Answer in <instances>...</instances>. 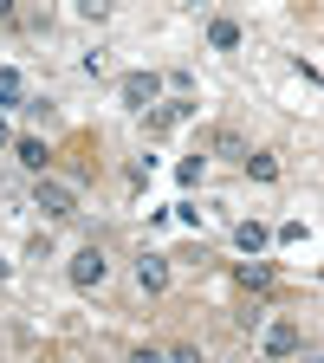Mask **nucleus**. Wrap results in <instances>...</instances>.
Here are the masks:
<instances>
[{
	"instance_id": "obj_1",
	"label": "nucleus",
	"mask_w": 324,
	"mask_h": 363,
	"mask_svg": "<svg viewBox=\"0 0 324 363\" xmlns=\"http://www.w3.org/2000/svg\"><path fill=\"white\" fill-rule=\"evenodd\" d=\"M65 279H72L78 292H98V286L111 279V259H104V247H78V253L65 259Z\"/></svg>"
},
{
	"instance_id": "obj_2",
	"label": "nucleus",
	"mask_w": 324,
	"mask_h": 363,
	"mask_svg": "<svg viewBox=\"0 0 324 363\" xmlns=\"http://www.w3.org/2000/svg\"><path fill=\"white\" fill-rule=\"evenodd\" d=\"M33 208H39L45 220H72V214H78V195L65 189V182H52V175H39V189H33Z\"/></svg>"
},
{
	"instance_id": "obj_3",
	"label": "nucleus",
	"mask_w": 324,
	"mask_h": 363,
	"mask_svg": "<svg viewBox=\"0 0 324 363\" xmlns=\"http://www.w3.org/2000/svg\"><path fill=\"white\" fill-rule=\"evenodd\" d=\"M117 98H123L130 111H150V104L162 98V78H156V72H123V78H117Z\"/></svg>"
},
{
	"instance_id": "obj_4",
	"label": "nucleus",
	"mask_w": 324,
	"mask_h": 363,
	"mask_svg": "<svg viewBox=\"0 0 324 363\" xmlns=\"http://www.w3.org/2000/svg\"><path fill=\"white\" fill-rule=\"evenodd\" d=\"M136 286H143L150 298L169 292V253H143V259H136Z\"/></svg>"
},
{
	"instance_id": "obj_5",
	"label": "nucleus",
	"mask_w": 324,
	"mask_h": 363,
	"mask_svg": "<svg viewBox=\"0 0 324 363\" xmlns=\"http://www.w3.org/2000/svg\"><path fill=\"white\" fill-rule=\"evenodd\" d=\"M189 111H195L189 98H175V104H156V111H143V123H150V136H162V130H175L181 117H189Z\"/></svg>"
},
{
	"instance_id": "obj_6",
	"label": "nucleus",
	"mask_w": 324,
	"mask_h": 363,
	"mask_svg": "<svg viewBox=\"0 0 324 363\" xmlns=\"http://www.w3.org/2000/svg\"><path fill=\"white\" fill-rule=\"evenodd\" d=\"M298 350V325L279 318V325H266V357H292Z\"/></svg>"
},
{
	"instance_id": "obj_7",
	"label": "nucleus",
	"mask_w": 324,
	"mask_h": 363,
	"mask_svg": "<svg viewBox=\"0 0 324 363\" xmlns=\"http://www.w3.org/2000/svg\"><path fill=\"white\" fill-rule=\"evenodd\" d=\"M13 156H20V169H33V175H45V162H52L39 136H20V143H13Z\"/></svg>"
},
{
	"instance_id": "obj_8",
	"label": "nucleus",
	"mask_w": 324,
	"mask_h": 363,
	"mask_svg": "<svg viewBox=\"0 0 324 363\" xmlns=\"http://www.w3.org/2000/svg\"><path fill=\"white\" fill-rule=\"evenodd\" d=\"M214 156L220 162H247V136L240 130H214Z\"/></svg>"
},
{
	"instance_id": "obj_9",
	"label": "nucleus",
	"mask_w": 324,
	"mask_h": 363,
	"mask_svg": "<svg viewBox=\"0 0 324 363\" xmlns=\"http://www.w3.org/2000/svg\"><path fill=\"white\" fill-rule=\"evenodd\" d=\"M208 45L214 52H234L240 45V20H208Z\"/></svg>"
},
{
	"instance_id": "obj_10",
	"label": "nucleus",
	"mask_w": 324,
	"mask_h": 363,
	"mask_svg": "<svg viewBox=\"0 0 324 363\" xmlns=\"http://www.w3.org/2000/svg\"><path fill=\"white\" fill-rule=\"evenodd\" d=\"M247 175L253 182H279V156L272 150H247Z\"/></svg>"
},
{
	"instance_id": "obj_11",
	"label": "nucleus",
	"mask_w": 324,
	"mask_h": 363,
	"mask_svg": "<svg viewBox=\"0 0 324 363\" xmlns=\"http://www.w3.org/2000/svg\"><path fill=\"white\" fill-rule=\"evenodd\" d=\"M234 240H240V253H266V240H272V234H266L259 220H240V227H234Z\"/></svg>"
},
{
	"instance_id": "obj_12",
	"label": "nucleus",
	"mask_w": 324,
	"mask_h": 363,
	"mask_svg": "<svg viewBox=\"0 0 324 363\" xmlns=\"http://www.w3.org/2000/svg\"><path fill=\"white\" fill-rule=\"evenodd\" d=\"M240 286H253V292H266V286H272V266H259V259H247V266H240Z\"/></svg>"
},
{
	"instance_id": "obj_13",
	"label": "nucleus",
	"mask_w": 324,
	"mask_h": 363,
	"mask_svg": "<svg viewBox=\"0 0 324 363\" xmlns=\"http://www.w3.org/2000/svg\"><path fill=\"white\" fill-rule=\"evenodd\" d=\"M78 72H84V78H104L111 65H104V52H84V59H78Z\"/></svg>"
},
{
	"instance_id": "obj_14",
	"label": "nucleus",
	"mask_w": 324,
	"mask_h": 363,
	"mask_svg": "<svg viewBox=\"0 0 324 363\" xmlns=\"http://www.w3.org/2000/svg\"><path fill=\"white\" fill-rule=\"evenodd\" d=\"M13 98H20V78H13V72H0V104H13Z\"/></svg>"
},
{
	"instance_id": "obj_15",
	"label": "nucleus",
	"mask_w": 324,
	"mask_h": 363,
	"mask_svg": "<svg viewBox=\"0 0 324 363\" xmlns=\"http://www.w3.org/2000/svg\"><path fill=\"white\" fill-rule=\"evenodd\" d=\"M169 363H201V350H195V344H175V350H169Z\"/></svg>"
},
{
	"instance_id": "obj_16",
	"label": "nucleus",
	"mask_w": 324,
	"mask_h": 363,
	"mask_svg": "<svg viewBox=\"0 0 324 363\" xmlns=\"http://www.w3.org/2000/svg\"><path fill=\"white\" fill-rule=\"evenodd\" d=\"M130 363H169L162 350H130Z\"/></svg>"
},
{
	"instance_id": "obj_17",
	"label": "nucleus",
	"mask_w": 324,
	"mask_h": 363,
	"mask_svg": "<svg viewBox=\"0 0 324 363\" xmlns=\"http://www.w3.org/2000/svg\"><path fill=\"white\" fill-rule=\"evenodd\" d=\"M7 272H13V259H0V279H7Z\"/></svg>"
}]
</instances>
